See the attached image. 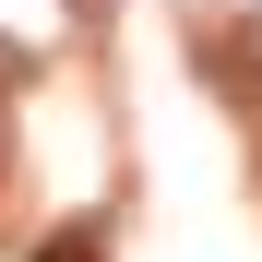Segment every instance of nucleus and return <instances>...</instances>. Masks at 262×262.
Here are the masks:
<instances>
[{"label": "nucleus", "instance_id": "f257e3e1", "mask_svg": "<svg viewBox=\"0 0 262 262\" xmlns=\"http://www.w3.org/2000/svg\"><path fill=\"white\" fill-rule=\"evenodd\" d=\"M36 262H107L96 238H48V250H36Z\"/></svg>", "mask_w": 262, "mask_h": 262}]
</instances>
